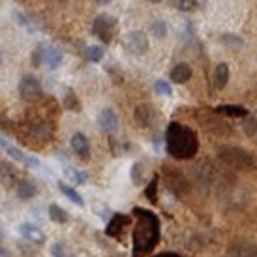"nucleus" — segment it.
I'll list each match as a JSON object with an SVG mask.
<instances>
[{"label": "nucleus", "instance_id": "obj_1", "mask_svg": "<svg viewBox=\"0 0 257 257\" xmlns=\"http://www.w3.org/2000/svg\"><path fill=\"white\" fill-rule=\"evenodd\" d=\"M132 215L135 218L132 254L133 257H147L160 242V220L154 211L142 206L133 208Z\"/></svg>", "mask_w": 257, "mask_h": 257}, {"label": "nucleus", "instance_id": "obj_2", "mask_svg": "<svg viewBox=\"0 0 257 257\" xmlns=\"http://www.w3.org/2000/svg\"><path fill=\"white\" fill-rule=\"evenodd\" d=\"M165 148L176 160H189L198 154L199 138L191 126L172 121L165 130Z\"/></svg>", "mask_w": 257, "mask_h": 257}, {"label": "nucleus", "instance_id": "obj_3", "mask_svg": "<svg viewBox=\"0 0 257 257\" xmlns=\"http://www.w3.org/2000/svg\"><path fill=\"white\" fill-rule=\"evenodd\" d=\"M216 155H218V159L223 160L226 165L235 167V169H247L254 164V157L240 147L221 145L216 148Z\"/></svg>", "mask_w": 257, "mask_h": 257}, {"label": "nucleus", "instance_id": "obj_4", "mask_svg": "<svg viewBox=\"0 0 257 257\" xmlns=\"http://www.w3.org/2000/svg\"><path fill=\"white\" fill-rule=\"evenodd\" d=\"M117 29V19L109 14H101L94 19L92 23V33L94 36H97L104 45H109L112 41Z\"/></svg>", "mask_w": 257, "mask_h": 257}, {"label": "nucleus", "instance_id": "obj_5", "mask_svg": "<svg viewBox=\"0 0 257 257\" xmlns=\"http://www.w3.org/2000/svg\"><path fill=\"white\" fill-rule=\"evenodd\" d=\"M123 46L132 55H145L150 48L147 34L143 31H130L123 36Z\"/></svg>", "mask_w": 257, "mask_h": 257}, {"label": "nucleus", "instance_id": "obj_6", "mask_svg": "<svg viewBox=\"0 0 257 257\" xmlns=\"http://www.w3.org/2000/svg\"><path fill=\"white\" fill-rule=\"evenodd\" d=\"M41 84L34 75H24L19 82V95L23 101H38L41 97Z\"/></svg>", "mask_w": 257, "mask_h": 257}, {"label": "nucleus", "instance_id": "obj_7", "mask_svg": "<svg viewBox=\"0 0 257 257\" xmlns=\"http://www.w3.org/2000/svg\"><path fill=\"white\" fill-rule=\"evenodd\" d=\"M0 150L6 152V154L11 157L12 160H17V162H24V164H28V165H33V167H39V165H41L36 159L26 155L23 150H19L17 147H14L11 142L6 140L4 137H0Z\"/></svg>", "mask_w": 257, "mask_h": 257}, {"label": "nucleus", "instance_id": "obj_8", "mask_svg": "<svg viewBox=\"0 0 257 257\" xmlns=\"http://www.w3.org/2000/svg\"><path fill=\"white\" fill-rule=\"evenodd\" d=\"M132 223V216L126 215V213H114L111 216V220L107 221V226H106V235L107 237H112V238H119L123 230Z\"/></svg>", "mask_w": 257, "mask_h": 257}, {"label": "nucleus", "instance_id": "obj_9", "mask_svg": "<svg viewBox=\"0 0 257 257\" xmlns=\"http://www.w3.org/2000/svg\"><path fill=\"white\" fill-rule=\"evenodd\" d=\"M97 123L106 133H116L119 128V117L112 107H104L97 114Z\"/></svg>", "mask_w": 257, "mask_h": 257}, {"label": "nucleus", "instance_id": "obj_10", "mask_svg": "<svg viewBox=\"0 0 257 257\" xmlns=\"http://www.w3.org/2000/svg\"><path fill=\"white\" fill-rule=\"evenodd\" d=\"M19 233L23 235L28 242L36 243V245H43L46 242V235L41 232V228H38L33 223H23L19 225Z\"/></svg>", "mask_w": 257, "mask_h": 257}, {"label": "nucleus", "instance_id": "obj_11", "mask_svg": "<svg viewBox=\"0 0 257 257\" xmlns=\"http://www.w3.org/2000/svg\"><path fill=\"white\" fill-rule=\"evenodd\" d=\"M164 172H165L164 174L165 179H167V186L171 187V189L176 194H179L181 189H186V187H187V182L184 179V176H182L179 171H176V169H171V167H165Z\"/></svg>", "mask_w": 257, "mask_h": 257}, {"label": "nucleus", "instance_id": "obj_12", "mask_svg": "<svg viewBox=\"0 0 257 257\" xmlns=\"http://www.w3.org/2000/svg\"><path fill=\"white\" fill-rule=\"evenodd\" d=\"M226 257H257V245L249 242H237L228 247Z\"/></svg>", "mask_w": 257, "mask_h": 257}, {"label": "nucleus", "instance_id": "obj_13", "mask_svg": "<svg viewBox=\"0 0 257 257\" xmlns=\"http://www.w3.org/2000/svg\"><path fill=\"white\" fill-rule=\"evenodd\" d=\"M70 147L73 148V152L80 157V159H89L90 157V145H89V140L84 133H75L70 140Z\"/></svg>", "mask_w": 257, "mask_h": 257}, {"label": "nucleus", "instance_id": "obj_14", "mask_svg": "<svg viewBox=\"0 0 257 257\" xmlns=\"http://www.w3.org/2000/svg\"><path fill=\"white\" fill-rule=\"evenodd\" d=\"M43 62L46 63V67L50 70H56V68L62 65L63 62V51L56 46H48L45 48V56H43Z\"/></svg>", "mask_w": 257, "mask_h": 257}, {"label": "nucleus", "instance_id": "obj_15", "mask_svg": "<svg viewBox=\"0 0 257 257\" xmlns=\"http://www.w3.org/2000/svg\"><path fill=\"white\" fill-rule=\"evenodd\" d=\"M191 77H193V68L184 62L177 63L171 70V75H169V78H171L174 84H186Z\"/></svg>", "mask_w": 257, "mask_h": 257}, {"label": "nucleus", "instance_id": "obj_16", "mask_svg": "<svg viewBox=\"0 0 257 257\" xmlns=\"http://www.w3.org/2000/svg\"><path fill=\"white\" fill-rule=\"evenodd\" d=\"M215 112L223 116H232V117H247L249 116V111L243 106H238V104H220V106L215 107Z\"/></svg>", "mask_w": 257, "mask_h": 257}, {"label": "nucleus", "instance_id": "obj_17", "mask_svg": "<svg viewBox=\"0 0 257 257\" xmlns=\"http://www.w3.org/2000/svg\"><path fill=\"white\" fill-rule=\"evenodd\" d=\"M228 77H230V72H228V65L225 62L218 63L213 70V85L216 89H223V87L228 84Z\"/></svg>", "mask_w": 257, "mask_h": 257}, {"label": "nucleus", "instance_id": "obj_18", "mask_svg": "<svg viewBox=\"0 0 257 257\" xmlns=\"http://www.w3.org/2000/svg\"><path fill=\"white\" fill-rule=\"evenodd\" d=\"M16 194L19 199L28 201V199H33L38 194V187L29 181H19L16 186Z\"/></svg>", "mask_w": 257, "mask_h": 257}, {"label": "nucleus", "instance_id": "obj_19", "mask_svg": "<svg viewBox=\"0 0 257 257\" xmlns=\"http://www.w3.org/2000/svg\"><path fill=\"white\" fill-rule=\"evenodd\" d=\"M63 107L67 111H73V112H78L82 109V106H80V99L77 97V94H75V90L73 89H65V94H63Z\"/></svg>", "mask_w": 257, "mask_h": 257}, {"label": "nucleus", "instance_id": "obj_20", "mask_svg": "<svg viewBox=\"0 0 257 257\" xmlns=\"http://www.w3.org/2000/svg\"><path fill=\"white\" fill-rule=\"evenodd\" d=\"M135 119L142 126H148L152 123V119H154V111H152V107L147 106V104H140V106L135 109Z\"/></svg>", "mask_w": 257, "mask_h": 257}, {"label": "nucleus", "instance_id": "obj_21", "mask_svg": "<svg viewBox=\"0 0 257 257\" xmlns=\"http://www.w3.org/2000/svg\"><path fill=\"white\" fill-rule=\"evenodd\" d=\"M58 187H60V191H62V193H63L65 196H67V198L70 199V201H72L73 204H77V206H80V208H84V206H85L84 198H82V196L77 193L75 187L67 186V184H65V182H62V181L58 182Z\"/></svg>", "mask_w": 257, "mask_h": 257}, {"label": "nucleus", "instance_id": "obj_22", "mask_svg": "<svg viewBox=\"0 0 257 257\" xmlns=\"http://www.w3.org/2000/svg\"><path fill=\"white\" fill-rule=\"evenodd\" d=\"M159 181H160V176L159 174H155V176L152 177V181L148 182L147 187H145V196L152 204L159 203Z\"/></svg>", "mask_w": 257, "mask_h": 257}, {"label": "nucleus", "instance_id": "obj_23", "mask_svg": "<svg viewBox=\"0 0 257 257\" xmlns=\"http://www.w3.org/2000/svg\"><path fill=\"white\" fill-rule=\"evenodd\" d=\"M48 215H50V220L55 221V223H67L68 221V213L63 210V208H60L58 204H50V208H48Z\"/></svg>", "mask_w": 257, "mask_h": 257}, {"label": "nucleus", "instance_id": "obj_24", "mask_svg": "<svg viewBox=\"0 0 257 257\" xmlns=\"http://www.w3.org/2000/svg\"><path fill=\"white\" fill-rule=\"evenodd\" d=\"M31 135L39 142H48L51 138V128L46 123H39L36 126H33Z\"/></svg>", "mask_w": 257, "mask_h": 257}, {"label": "nucleus", "instance_id": "obj_25", "mask_svg": "<svg viewBox=\"0 0 257 257\" xmlns=\"http://www.w3.org/2000/svg\"><path fill=\"white\" fill-rule=\"evenodd\" d=\"M65 177H67L68 181H72L73 184H85L87 182V174L77 171V169H73V167L65 169Z\"/></svg>", "mask_w": 257, "mask_h": 257}, {"label": "nucleus", "instance_id": "obj_26", "mask_svg": "<svg viewBox=\"0 0 257 257\" xmlns=\"http://www.w3.org/2000/svg\"><path fill=\"white\" fill-rule=\"evenodd\" d=\"M85 56L89 62H101V60L104 58V48L99 46V45H92V46H87L85 48Z\"/></svg>", "mask_w": 257, "mask_h": 257}, {"label": "nucleus", "instance_id": "obj_27", "mask_svg": "<svg viewBox=\"0 0 257 257\" xmlns=\"http://www.w3.org/2000/svg\"><path fill=\"white\" fill-rule=\"evenodd\" d=\"M50 252H51V255H53V257H77L67 245H63V243H60V242L53 243Z\"/></svg>", "mask_w": 257, "mask_h": 257}, {"label": "nucleus", "instance_id": "obj_28", "mask_svg": "<svg viewBox=\"0 0 257 257\" xmlns=\"http://www.w3.org/2000/svg\"><path fill=\"white\" fill-rule=\"evenodd\" d=\"M0 179H2L4 184L11 187L12 184H14V181H16V174H14V171H12L11 167H9V165L2 164V165H0Z\"/></svg>", "mask_w": 257, "mask_h": 257}, {"label": "nucleus", "instance_id": "obj_29", "mask_svg": "<svg viewBox=\"0 0 257 257\" xmlns=\"http://www.w3.org/2000/svg\"><path fill=\"white\" fill-rule=\"evenodd\" d=\"M172 6L182 12H189V11H196V9L201 7L203 4L196 2V0H177V2H172Z\"/></svg>", "mask_w": 257, "mask_h": 257}, {"label": "nucleus", "instance_id": "obj_30", "mask_svg": "<svg viewBox=\"0 0 257 257\" xmlns=\"http://www.w3.org/2000/svg\"><path fill=\"white\" fill-rule=\"evenodd\" d=\"M154 89H155V92L160 94V95H172V85H171V82L164 80V78H159V80L155 82Z\"/></svg>", "mask_w": 257, "mask_h": 257}, {"label": "nucleus", "instance_id": "obj_31", "mask_svg": "<svg viewBox=\"0 0 257 257\" xmlns=\"http://www.w3.org/2000/svg\"><path fill=\"white\" fill-rule=\"evenodd\" d=\"M243 130H245L247 137H249L252 142L257 143V119L249 117V119L245 121V124H243Z\"/></svg>", "mask_w": 257, "mask_h": 257}, {"label": "nucleus", "instance_id": "obj_32", "mask_svg": "<svg viewBox=\"0 0 257 257\" xmlns=\"http://www.w3.org/2000/svg\"><path fill=\"white\" fill-rule=\"evenodd\" d=\"M152 34L159 39L165 38L167 36V24H165L164 21H155V23L152 24Z\"/></svg>", "mask_w": 257, "mask_h": 257}, {"label": "nucleus", "instance_id": "obj_33", "mask_svg": "<svg viewBox=\"0 0 257 257\" xmlns=\"http://www.w3.org/2000/svg\"><path fill=\"white\" fill-rule=\"evenodd\" d=\"M132 181L137 186H140L142 182H143V174H142V164L140 162L133 164V167H132Z\"/></svg>", "mask_w": 257, "mask_h": 257}, {"label": "nucleus", "instance_id": "obj_34", "mask_svg": "<svg viewBox=\"0 0 257 257\" xmlns=\"http://www.w3.org/2000/svg\"><path fill=\"white\" fill-rule=\"evenodd\" d=\"M152 257H184L181 254H176V252H160V254L157 255H152Z\"/></svg>", "mask_w": 257, "mask_h": 257}, {"label": "nucleus", "instance_id": "obj_35", "mask_svg": "<svg viewBox=\"0 0 257 257\" xmlns=\"http://www.w3.org/2000/svg\"><path fill=\"white\" fill-rule=\"evenodd\" d=\"M0 257H11V252H9L6 247L0 245Z\"/></svg>", "mask_w": 257, "mask_h": 257}, {"label": "nucleus", "instance_id": "obj_36", "mask_svg": "<svg viewBox=\"0 0 257 257\" xmlns=\"http://www.w3.org/2000/svg\"><path fill=\"white\" fill-rule=\"evenodd\" d=\"M6 238V230H4V225L0 223V240H4Z\"/></svg>", "mask_w": 257, "mask_h": 257}, {"label": "nucleus", "instance_id": "obj_37", "mask_svg": "<svg viewBox=\"0 0 257 257\" xmlns=\"http://www.w3.org/2000/svg\"><path fill=\"white\" fill-rule=\"evenodd\" d=\"M0 65H2V53H0Z\"/></svg>", "mask_w": 257, "mask_h": 257}]
</instances>
